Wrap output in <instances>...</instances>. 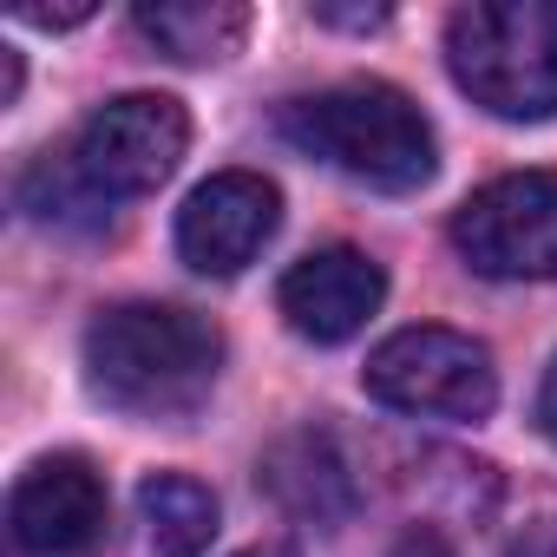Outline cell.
Returning a JSON list of instances; mask_svg holds the SVG:
<instances>
[{
  "mask_svg": "<svg viewBox=\"0 0 557 557\" xmlns=\"http://www.w3.org/2000/svg\"><path fill=\"white\" fill-rule=\"evenodd\" d=\"M223 335L177 302H119L86 329V381L112 413L184 420L210 400Z\"/></svg>",
  "mask_w": 557,
  "mask_h": 557,
  "instance_id": "1",
  "label": "cell"
},
{
  "mask_svg": "<svg viewBox=\"0 0 557 557\" xmlns=\"http://www.w3.org/2000/svg\"><path fill=\"white\" fill-rule=\"evenodd\" d=\"M283 138L296 151L322 158L329 171H342L355 184H374V190H420L440 164L426 112L407 92L381 86V79H348V86L289 99L283 106Z\"/></svg>",
  "mask_w": 557,
  "mask_h": 557,
  "instance_id": "2",
  "label": "cell"
},
{
  "mask_svg": "<svg viewBox=\"0 0 557 557\" xmlns=\"http://www.w3.org/2000/svg\"><path fill=\"white\" fill-rule=\"evenodd\" d=\"M446 66L492 119L557 112V0H479L446 21Z\"/></svg>",
  "mask_w": 557,
  "mask_h": 557,
  "instance_id": "3",
  "label": "cell"
},
{
  "mask_svg": "<svg viewBox=\"0 0 557 557\" xmlns=\"http://www.w3.org/2000/svg\"><path fill=\"white\" fill-rule=\"evenodd\" d=\"M184 145H190V119H184L177 99H164V92H125V99L99 106V112L73 132V145H66L60 164H66V177L112 216V203L151 197V190L177 171Z\"/></svg>",
  "mask_w": 557,
  "mask_h": 557,
  "instance_id": "4",
  "label": "cell"
},
{
  "mask_svg": "<svg viewBox=\"0 0 557 557\" xmlns=\"http://www.w3.org/2000/svg\"><path fill=\"white\" fill-rule=\"evenodd\" d=\"M361 387L381 407L420 413V420H485L498 407V368H492L485 342H472L459 329H400V335H387L368 355Z\"/></svg>",
  "mask_w": 557,
  "mask_h": 557,
  "instance_id": "5",
  "label": "cell"
},
{
  "mask_svg": "<svg viewBox=\"0 0 557 557\" xmlns=\"http://www.w3.org/2000/svg\"><path fill=\"white\" fill-rule=\"evenodd\" d=\"M453 249L492 283L557 275V171H511L453 210Z\"/></svg>",
  "mask_w": 557,
  "mask_h": 557,
  "instance_id": "6",
  "label": "cell"
},
{
  "mask_svg": "<svg viewBox=\"0 0 557 557\" xmlns=\"http://www.w3.org/2000/svg\"><path fill=\"white\" fill-rule=\"evenodd\" d=\"M106 518H112L106 479L79 453L34 459L8 498V524L27 557H86L106 544Z\"/></svg>",
  "mask_w": 557,
  "mask_h": 557,
  "instance_id": "7",
  "label": "cell"
},
{
  "mask_svg": "<svg viewBox=\"0 0 557 557\" xmlns=\"http://www.w3.org/2000/svg\"><path fill=\"white\" fill-rule=\"evenodd\" d=\"M283 223V197L256 171H216L177 210V256L197 275H236L262 256V243Z\"/></svg>",
  "mask_w": 557,
  "mask_h": 557,
  "instance_id": "8",
  "label": "cell"
},
{
  "mask_svg": "<svg viewBox=\"0 0 557 557\" xmlns=\"http://www.w3.org/2000/svg\"><path fill=\"white\" fill-rule=\"evenodd\" d=\"M381 296H387L381 262H374L368 249L335 243V249L302 256V262L283 275V289H275V309H283V322H289L302 342L335 348V342H348V335L368 329V315L381 309Z\"/></svg>",
  "mask_w": 557,
  "mask_h": 557,
  "instance_id": "9",
  "label": "cell"
},
{
  "mask_svg": "<svg viewBox=\"0 0 557 557\" xmlns=\"http://www.w3.org/2000/svg\"><path fill=\"white\" fill-rule=\"evenodd\" d=\"M262 485H269V498L283 505V511L315 518V524H335V518L355 511V479H348V459L335 453L329 433L283 440L262 459Z\"/></svg>",
  "mask_w": 557,
  "mask_h": 557,
  "instance_id": "10",
  "label": "cell"
},
{
  "mask_svg": "<svg viewBox=\"0 0 557 557\" xmlns=\"http://www.w3.org/2000/svg\"><path fill=\"white\" fill-rule=\"evenodd\" d=\"M132 21L164 60H184V66H216V60L243 53V40H249L243 0H145Z\"/></svg>",
  "mask_w": 557,
  "mask_h": 557,
  "instance_id": "11",
  "label": "cell"
},
{
  "mask_svg": "<svg viewBox=\"0 0 557 557\" xmlns=\"http://www.w3.org/2000/svg\"><path fill=\"white\" fill-rule=\"evenodd\" d=\"M138 518H145V557H203L216 537V498H210V485H197L184 472L145 479Z\"/></svg>",
  "mask_w": 557,
  "mask_h": 557,
  "instance_id": "12",
  "label": "cell"
},
{
  "mask_svg": "<svg viewBox=\"0 0 557 557\" xmlns=\"http://www.w3.org/2000/svg\"><path fill=\"white\" fill-rule=\"evenodd\" d=\"M387 557H453V544L433 531V524H413V531H400L394 537V550Z\"/></svg>",
  "mask_w": 557,
  "mask_h": 557,
  "instance_id": "13",
  "label": "cell"
},
{
  "mask_svg": "<svg viewBox=\"0 0 557 557\" xmlns=\"http://www.w3.org/2000/svg\"><path fill=\"white\" fill-rule=\"evenodd\" d=\"M92 8H14V21H27V27H79Z\"/></svg>",
  "mask_w": 557,
  "mask_h": 557,
  "instance_id": "14",
  "label": "cell"
},
{
  "mask_svg": "<svg viewBox=\"0 0 557 557\" xmlns=\"http://www.w3.org/2000/svg\"><path fill=\"white\" fill-rule=\"evenodd\" d=\"M511 557H557V518H544V524H531L518 544H511Z\"/></svg>",
  "mask_w": 557,
  "mask_h": 557,
  "instance_id": "15",
  "label": "cell"
},
{
  "mask_svg": "<svg viewBox=\"0 0 557 557\" xmlns=\"http://www.w3.org/2000/svg\"><path fill=\"white\" fill-rule=\"evenodd\" d=\"M537 426H544V440L557 446V361L544 368V387H537Z\"/></svg>",
  "mask_w": 557,
  "mask_h": 557,
  "instance_id": "16",
  "label": "cell"
},
{
  "mask_svg": "<svg viewBox=\"0 0 557 557\" xmlns=\"http://www.w3.org/2000/svg\"><path fill=\"white\" fill-rule=\"evenodd\" d=\"M315 21H329V27H381V21H387V8H355V14H335V8H315Z\"/></svg>",
  "mask_w": 557,
  "mask_h": 557,
  "instance_id": "17",
  "label": "cell"
},
{
  "mask_svg": "<svg viewBox=\"0 0 557 557\" xmlns=\"http://www.w3.org/2000/svg\"><path fill=\"white\" fill-rule=\"evenodd\" d=\"M236 557H296V550H283V544H256V550H236Z\"/></svg>",
  "mask_w": 557,
  "mask_h": 557,
  "instance_id": "18",
  "label": "cell"
}]
</instances>
